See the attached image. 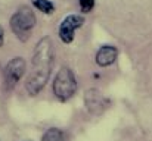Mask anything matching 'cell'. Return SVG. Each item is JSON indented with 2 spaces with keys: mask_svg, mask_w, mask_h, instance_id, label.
I'll return each instance as SVG.
<instances>
[{
  "mask_svg": "<svg viewBox=\"0 0 152 141\" xmlns=\"http://www.w3.org/2000/svg\"><path fill=\"white\" fill-rule=\"evenodd\" d=\"M53 65V43L49 37H43L34 48L33 69L25 82V90L30 95L39 94L49 81Z\"/></svg>",
  "mask_w": 152,
  "mask_h": 141,
  "instance_id": "obj_1",
  "label": "cell"
},
{
  "mask_svg": "<svg viewBox=\"0 0 152 141\" xmlns=\"http://www.w3.org/2000/svg\"><path fill=\"white\" fill-rule=\"evenodd\" d=\"M42 141H65V134L58 128H50L45 132Z\"/></svg>",
  "mask_w": 152,
  "mask_h": 141,
  "instance_id": "obj_9",
  "label": "cell"
},
{
  "mask_svg": "<svg viewBox=\"0 0 152 141\" xmlns=\"http://www.w3.org/2000/svg\"><path fill=\"white\" fill-rule=\"evenodd\" d=\"M25 68L27 65L22 57H13L12 60H9V63L4 68V82L9 90H12L19 82V80L24 77Z\"/></svg>",
  "mask_w": 152,
  "mask_h": 141,
  "instance_id": "obj_5",
  "label": "cell"
},
{
  "mask_svg": "<svg viewBox=\"0 0 152 141\" xmlns=\"http://www.w3.org/2000/svg\"><path fill=\"white\" fill-rule=\"evenodd\" d=\"M3 43H4V30L3 27H0V47L3 46Z\"/></svg>",
  "mask_w": 152,
  "mask_h": 141,
  "instance_id": "obj_11",
  "label": "cell"
},
{
  "mask_svg": "<svg viewBox=\"0 0 152 141\" xmlns=\"http://www.w3.org/2000/svg\"><path fill=\"white\" fill-rule=\"evenodd\" d=\"M117 56H118V50H117V47L102 46L101 48L98 50V53H96L95 60H96V63H98L99 66L105 68V66L112 65V63L117 60Z\"/></svg>",
  "mask_w": 152,
  "mask_h": 141,
  "instance_id": "obj_7",
  "label": "cell"
},
{
  "mask_svg": "<svg viewBox=\"0 0 152 141\" xmlns=\"http://www.w3.org/2000/svg\"><path fill=\"white\" fill-rule=\"evenodd\" d=\"M10 28L21 41H27L36 25V15L28 6H21L10 18Z\"/></svg>",
  "mask_w": 152,
  "mask_h": 141,
  "instance_id": "obj_2",
  "label": "cell"
},
{
  "mask_svg": "<svg viewBox=\"0 0 152 141\" xmlns=\"http://www.w3.org/2000/svg\"><path fill=\"white\" fill-rule=\"evenodd\" d=\"M75 91H77V80L74 72L66 66L61 68V71L56 74L53 81L55 97L61 101H66L75 94Z\"/></svg>",
  "mask_w": 152,
  "mask_h": 141,
  "instance_id": "obj_3",
  "label": "cell"
},
{
  "mask_svg": "<svg viewBox=\"0 0 152 141\" xmlns=\"http://www.w3.org/2000/svg\"><path fill=\"white\" fill-rule=\"evenodd\" d=\"M84 104H86V109L95 115V116H99L105 112V109L108 107L109 101L108 98L103 95V94L96 90V88H89L86 93H84Z\"/></svg>",
  "mask_w": 152,
  "mask_h": 141,
  "instance_id": "obj_6",
  "label": "cell"
},
{
  "mask_svg": "<svg viewBox=\"0 0 152 141\" xmlns=\"http://www.w3.org/2000/svg\"><path fill=\"white\" fill-rule=\"evenodd\" d=\"M84 24V16L81 15H68L59 25V38L65 43V44H69L74 41V35H75V31L78 28H81Z\"/></svg>",
  "mask_w": 152,
  "mask_h": 141,
  "instance_id": "obj_4",
  "label": "cell"
},
{
  "mask_svg": "<svg viewBox=\"0 0 152 141\" xmlns=\"http://www.w3.org/2000/svg\"><path fill=\"white\" fill-rule=\"evenodd\" d=\"M78 3L83 13H90L95 7V0H78Z\"/></svg>",
  "mask_w": 152,
  "mask_h": 141,
  "instance_id": "obj_10",
  "label": "cell"
},
{
  "mask_svg": "<svg viewBox=\"0 0 152 141\" xmlns=\"http://www.w3.org/2000/svg\"><path fill=\"white\" fill-rule=\"evenodd\" d=\"M34 7H37L40 12L46 13V15H52L55 12V4L50 0H31Z\"/></svg>",
  "mask_w": 152,
  "mask_h": 141,
  "instance_id": "obj_8",
  "label": "cell"
}]
</instances>
